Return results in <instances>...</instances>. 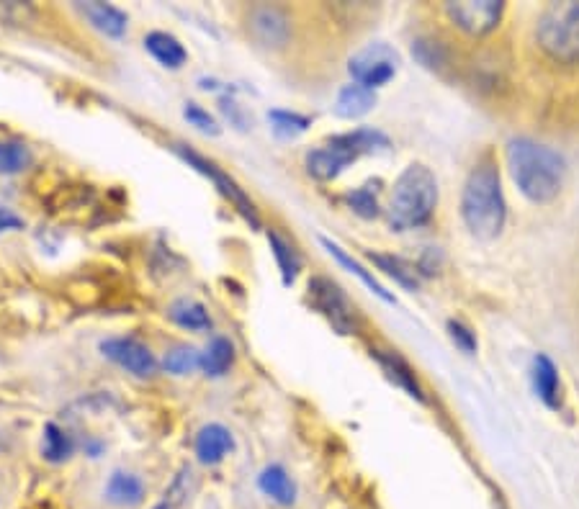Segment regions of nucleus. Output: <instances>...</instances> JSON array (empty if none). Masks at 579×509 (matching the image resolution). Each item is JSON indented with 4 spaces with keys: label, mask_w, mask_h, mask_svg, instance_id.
I'll use <instances>...</instances> for the list:
<instances>
[{
    "label": "nucleus",
    "mask_w": 579,
    "mask_h": 509,
    "mask_svg": "<svg viewBox=\"0 0 579 509\" xmlns=\"http://www.w3.org/2000/svg\"><path fill=\"white\" fill-rule=\"evenodd\" d=\"M178 150V155L183 157V160L188 162V165H193V168L199 170V173H204L206 178H212L214 180V186L222 191V196H227L232 201V204L237 206V211H240L245 219H248L250 224H253L255 229L260 227V222H258V214H255V209H253V201H250L245 193H242V188L237 186L235 180L230 178V175H224L222 170L214 165V162H209L206 157H201V155H196V152H191V150H183V147H175Z\"/></svg>",
    "instance_id": "11"
},
{
    "label": "nucleus",
    "mask_w": 579,
    "mask_h": 509,
    "mask_svg": "<svg viewBox=\"0 0 579 509\" xmlns=\"http://www.w3.org/2000/svg\"><path fill=\"white\" fill-rule=\"evenodd\" d=\"M309 301L340 335L356 332V309H353L348 296L340 291L338 283H332L330 278H312L309 281Z\"/></svg>",
    "instance_id": "7"
},
{
    "label": "nucleus",
    "mask_w": 579,
    "mask_h": 509,
    "mask_svg": "<svg viewBox=\"0 0 579 509\" xmlns=\"http://www.w3.org/2000/svg\"><path fill=\"white\" fill-rule=\"evenodd\" d=\"M374 106H376L374 90L363 88V85L358 83H350L338 93L335 114H338L340 119H361V116H366Z\"/></svg>",
    "instance_id": "18"
},
{
    "label": "nucleus",
    "mask_w": 579,
    "mask_h": 509,
    "mask_svg": "<svg viewBox=\"0 0 579 509\" xmlns=\"http://www.w3.org/2000/svg\"><path fill=\"white\" fill-rule=\"evenodd\" d=\"M103 355L111 358L116 366H121L124 371L134 373L139 378H150L157 371V360L152 355V350L147 348L145 342L134 340V337H114V340H106L101 345Z\"/></svg>",
    "instance_id": "10"
},
{
    "label": "nucleus",
    "mask_w": 579,
    "mask_h": 509,
    "mask_svg": "<svg viewBox=\"0 0 579 509\" xmlns=\"http://www.w3.org/2000/svg\"><path fill=\"white\" fill-rule=\"evenodd\" d=\"M268 119L273 121V132H276L278 137H286V139L296 137V134H304L309 129V124H312L307 116L291 114V111H271Z\"/></svg>",
    "instance_id": "29"
},
{
    "label": "nucleus",
    "mask_w": 579,
    "mask_h": 509,
    "mask_svg": "<svg viewBox=\"0 0 579 509\" xmlns=\"http://www.w3.org/2000/svg\"><path fill=\"white\" fill-rule=\"evenodd\" d=\"M75 8H78V11L83 13V18H88L93 29H98L101 34L124 36V31H127V13H121L119 8L109 6V3H78Z\"/></svg>",
    "instance_id": "16"
},
{
    "label": "nucleus",
    "mask_w": 579,
    "mask_h": 509,
    "mask_svg": "<svg viewBox=\"0 0 579 509\" xmlns=\"http://www.w3.org/2000/svg\"><path fill=\"white\" fill-rule=\"evenodd\" d=\"M531 378H533V389H536L538 399H541L546 407L559 409L561 407V381H559V371H556V366L551 363V358H546V355H536V358H533Z\"/></svg>",
    "instance_id": "14"
},
{
    "label": "nucleus",
    "mask_w": 579,
    "mask_h": 509,
    "mask_svg": "<svg viewBox=\"0 0 579 509\" xmlns=\"http://www.w3.org/2000/svg\"><path fill=\"white\" fill-rule=\"evenodd\" d=\"M322 245L327 247V252H330L332 258L338 260V263L343 265V268H348L350 273H356V276L361 278V281L366 283V286L371 288V291H374L376 296H379V299H384V301H389V304H394V296L389 294V291H386V288L381 286L379 281H376V278H374V273H368V270L363 268L361 263H356V260L350 258V255H348V252L343 250V247H340V245H335V242H330V240H327V237H322Z\"/></svg>",
    "instance_id": "22"
},
{
    "label": "nucleus",
    "mask_w": 579,
    "mask_h": 509,
    "mask_svg": "<svg viewBox=\"0 0 579 509\" xmlns=\"http://www.w3.org/2000/svg\"><path fill=\"white\" fill-rule=\"evenodd\" d=\"M448 335H451L453 345L464 350L466 355H471L474 350H477V337H474V332H471L466 324L451 319V322H448Z\"/></svg>",
    "instance_id": "33"
},
{
    "label": "nucleus",
    "mask_w": 579,
    "mask_h": 509,
    "mask_svg": "<svg viewBox=\"0 0 579 509\" xmlns=\"http://www.w3.org/2000/svg\"><path fill=\"white\" fill-rule=\"evenodd\" d=\"M374 358L379 360V366L384 368V373L392 378L394 384L402 386V389H405L410 396H415L417 402H425L423 389H420V384H417L415 373H412V368L407 366L405 360L399 358L397 353H381V350H374Z\"/></svg>",
    "instance_id": "20"
},
{
    "label": "nucleus",
    "mask_w": 579,
    "mask_h": 509,
    "mask_svg": "<svg viewBox=\"0 0 579 509\" xmlns=\"http://www.w3.org/2000/svg\"><path fill=\"white\" fill-rule=\"evenodd\" d=\"M536 39L551 60L561 65L579 62V3H554L541 13Z\"/></svg>",
    "instance_id": "5"
},
{
    "label": "nucleus",
    "mask_w": 579,
    "mask_h": 509,
    "mask_svg": "<svg viewBox=\"0 0 579 509\" xmlns=\"http://www.w3.org/2000/svg\"><path fill=\"white\" fill-rule=\"evenodd\" d=\"M147 497V486L142 476L132 471H114L106 481V499L114 507H139Z\"/></svg>",
    "instance_id": "13"
},
{
    "label": "nucleus",
    "mask_w": 579,
    "mask_h": 509,
    "mask_svg": "<svg viewBox=\"0 0 579 509\" xmlns=\"http://www.w3.org/2000/svg\"><path fill=\"white\" fill-rule=\"evenodd\" d=\"M505 214L507 206L500 186V170L489 157H484L466 180L464 196H461V216L474 237L495 240L505 224Z\"/></svg>",
    "instance_id": "2"
},
{
    "label": "nucleus",
    "mask_w": 579,
    "mask_h": 509,
    "mask_svg": "<svg viewBox=\"0 0 579 509\" xmlns=\"http://www.w3.org/2000/svg\"><path fill=\"white\" fill-rule=\"evenodd\" d=\"M73 450H75L73 438H70V435H67V432L62 430V427H57V425L44 427V448H42V453H44V458H47L49 463L67 461V458L73 456Z\"/></svg>",
    "instance_id": "26"
},
{
    "label": "nucleus",
    "mask_w": 579,
    "mask_h": 509,
    "mask_svg": "<svg viewBox=\"0 0 579 509\" xmlns=\"http://www.w3.org/2000/svg\"><path fill=\"white\" fill-rule=\"evenodd\" d=\"M258 486L260 492L266 494L271 502L281 504V507H291L296 502V484L294 479L289 476L284 466H278V463H271L260 471L258 476Z\"/></svg>",
    "instance_id": "15"
},
{
    "label": "nucleus",
    "mask_w": 579,
    "mask_h": 509,
    "mask_svg": "<svg viewBox=\"0 0 579 509\" xmlns=\"http://www.w3.org/2000/svg\"><path fill=\"white\" fill-rule=\"evenodd\" d=\"M438 204V183L430 168L410 165L394 183L392 204H389V222L397 229H412L425 224L433 216Z\"/></svg>",
    "instance_id": "3"
},
{
    "label": "nucleus",
    "mask_w": 579,
    "mask_h": 509,
    "mask_svg": "<svg viewBox=\"0 0 579 509\" xmlns=\"http://www.w3.org/2000/svg\"><path fill=\"white\" fill-rule=\"evenodd\" d=\"M248 31L253 42L266 49L286 47L291 36V18L281 6L271 3H260V6L248 8Z\"/></svg>",
    "instance_id": "8"
},
{
    "label": "nucleus",
    "mask_w": 579,
    "mask_h": 509,
    "mask_svg": "<svg viewBox=\"0 0 579 509\" xmlns=\"http://www.w3.org/2000/svg\"><path fill=\"white\" fill-rule=\"evenodd\" d=\"M345 201H348L350 209L356 211L358 216H363V219L379 216V180H371L366 186L350 191L348 196H345Z\"/></svg>",
    "instance_id": "27"
},
{
    "label": "nucleus",
    "mask_w": 579,
    "mask_h": 509,
    "mask_svg": "<svg viewBox=\"0 0 579 509\" xmlns=\"http://www.w3.org/2000/svg\"><path fill=\"white\" fill-rule=\"evenodd\" d=\"M21 227H24V222H21L19 216L8 209H0V232H8V229H21Z\"/></svg>",
    "instance_id": "34"
},
{
    "label": "nucleus",
    "mask_w": 579,
    "mask_h": 509,
    "mask_svg": "<svg viewBox=\"0 0 579 509\" xmlns=\"http://www.w3.org/2000/svg\"><path fill=\"white\" fill-rule=\"evenodd\" d=\"M232 450H235V438L219 422H209L196 435V456H199L204 466H217V463H222L224 458L230 456Z\"/></svg>",
    "instance_id": "12"
},
{
    "label": "nucleus",
    "mask_w": 579,
    "mask_h": 509,
    "mask_svg": "<svg viewBox=\"0 0 579 509\" xmlns=\"http://www.w3.org/2000/svg\"><path fill=\"white\" fill-rule=\"evenodd\" d=\"M31 165V152L26 144L13 139H0V175H19Z\"/></svg>",
    "instance_id": "24"
},
{
    "label": "nucleus",
    "mask_w": 579,
    "mask_h": 509,
    "mask_svg": "<svg viewBox=\"0 0 579 509\" xmlns=\"http://www.w3.org/2000/svg\"><path fill=\"white\" fill-rule=\"evenodd\" d=\"M397 65H399L397 52H394L389 44L374 42L350 57L348 70H350L353 83L374 90V88H381V85H386L394 78V75H397Z\"/></svg>",
    "instance_id": "6"
},
{
    "label": "nucleus",
    "mask_w": 579,
    "mask_h": 509,
    "mask_svg": "<svg viewBox=\"0 0 579 509\" xmlns=\"http://www.w3.org/2000/svg\"><path fill=\"white\" fill-rule=\"evenodd\" d=\"M505 11L497 0H464V3H448L446 13L453 24L471 36L489 34L500 24V16Z\"/></svg>",
    "instance_id": "9"
},
{
    "label": "nucleus",
    "mask_w": 579,
    "mask_h": 509,
    "mask_svg": "<svg viewBox=\"0 0 579 509\" xmlns=\"http://www.w3.org/2000/svg\"><path fill=\"white\" fill-rule=\"evenodd\" d=\"M163 366L165 371L173 373V376H188V373H193L196 368H201V353L188 348V345H178V348L165 353Z\"/></svg>",
    "instance_id": "28"
},
{
    "label": "nucleus",
    "mask_w": 579,
    "mask_h": 509,
    "mask_svg": "<svg viewBox=\"0 0 579 509\" xmlns=\"http://www.w3.org/2000/svg\"><path fill=\"white\" fill-rule=\"evenodd\" d=\"M412 54H415L417 62L428 67V70H438V67L446 62V49L438 42H430V39H417V42L412 44Z\"/></svg>",
    "instance_id": "30"
},
{
    "label": "nucleus",
    "mask_w": 579,
    "mask_h": 509,
    "mask_svg": "<svg viewBox=\"0 0 579 509\" xmlns=\"http://www.w3.org/2000/svg\"><path fill=\"white\" fill-rule=\"evenodd\" d=\"M232 360H235V348H232V342L227 337H214L209 342V348L201 353V371L206 376H224V373L230 371Z\"/></svg>",
    "instance_id": "21"
},
{
    "label": "nucleus",
    "mask_w": 579,
    "mask_h": 509,
    "mask_svg": "<svg viewBox=\"0 0 579 509\" xmlns=\"http://www.w3.org/2000/svg\"><path fill=\"white\" fill-rule=\"evenodd\" d=\"M168 317L188 332H204L212 327V317L206 312V306L196 299H186V296L170 304Z\"/></svg>",
    "instance_id": "19"
},
{
    "label": "nucleus",
    "mask_w": 579,
    "mask_h": 509,
    "mask_svg": "<svg viewBox=\"0 0 579 509\" xmlns=\"http://www.w3.org/2000/svg\"><path fill=\"white\" fill-rule=\"evenodd\" d=\"M389 147V139L376 129H356V132L330 137L325 144L314 147L307 155V173L317 180H335L348 170L350 162Z\"/></svg>",
    "instance_id": "4"
},
{
    "label": "nucleus",
    "mask_w": 579,
    "mask_h": 509,
    "mask_svg": "<svg viewBox=\"0 0 579 509\" xmlns=\"http://www.w3.org/2000/svg\"><path fill=\"white\" fill-rule=\"evenodd\" d=\"M145 47L160 65L170 67V70H181L188 60L186 47L168 31H150L145 36Z\"/></svg>",
    "instance_id": "17"
},
{
    "label": "nucleus",
    "mask_w": 579,
    "mask_h": 509,
    "mask_svg": "<svg viewBox=\"0 0 579 509\" xmlns=\"http://www.w3.org/2000/svg\"><path fill=\"white\" fill-rule=\"evenodd\" d=\"M183 116H186L188 124H193L196 129H201V132L219 134L217 119H214V116L209 114V111H204V108H201L199 103H186V108H183Z\"/></svg>",
    "instance_id": "31"
},
{
    "label": "nucleus",
    "mask_w": 579,
    "mask_h": 509,
    "mask_svg": "<svg viewBox=\"0 0 579 509\" xmlns=\"http://www.w3.org/2000/svg\"><path fill=\"white\" fill-rule=\"evenodd\" d=\"M268 242H271L273 258H276L278 270H281V276H284V283L291 286V283L296 281V276H299V270H302V260H299L294 247H291L281 234L268 232Z\"/></svg>",
    "instance_id": "23"
},
{
    "label": "nucleus",
    "mask_w": 579,
    "mask_h": 509,
    "mask_svg": "<svg viewBox=\"0 0 579 509\" xmlns=\"http://www.w3.org/2000/svg\"><path fill=\"white\" fill-rule=\"evenodd\" d=\"M371 263L379 265L386 276H392L394 281L399 283V286L410 288V291H415V288L420 286V278H417L415 268H412L407 260L394 258V255H379V252H374V255H371Z\"/></svg>",
    "instance_id": "25"
},
{
    "label": "nucleus",
    "mask_w": 579,
    "mask_h": 509,
    "mask_svg": "<svg viewBox=\"0 0 579 509\" xmlns=\"http://www.w3.org/2000/svg\"><path fill=\"white\" fill-rule=\"evenodd\" d=\"M188 481H191V471H183L178 479L173 481V486H170L168 492H165V499L160 504H157L155 509H178L183 502H186L188 497Z\"/></svg>",
    "instance_id": "32"
},
{
    "label": "nucleus",
    "mask_w": 579,
    "mask_h": 509,
    "mask_svg": "<svg viewBox=\"0 0 579 509\" xmlns=\"http://www.w3.org/2000/svg\"><path fill=\"white\" fill-rule=\"evenodd\" d=\"M507 165L525 198L546 204L559 193L564 180V157L533 139H513L507 144Z\"/></svg>",
    "instance_id": "1"
}]
</instances>
